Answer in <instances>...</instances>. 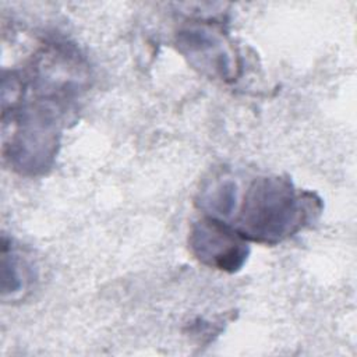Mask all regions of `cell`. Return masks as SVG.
<instances>
[{
  "label": "cell",
  "instance_id": "1",
  "mask_svg": "<svg viewBox=\"0 0 357 357\" xmlns=\"http://www.w3.org/2000/svg\"><path fill=\"white\" fill-rule=\"evenodd\" d=\"M300 197L283 178L255 180L244 198L238 229L241 237L273 241L291 234L303 222Z\"/></svg>",
  "mask_w": 357,
  "mask_h": 357
},
{
  "label": "cell",
  "instance_id": "2",
  "mask_svg": "<svg viewBox=\"0 0 357 357\" xmlns=\"http://www.w3.org/2000/svg\"><path fill=\"white\" fill-rule=\"evenodd\" d=\"M243 237L216 219H205L194 226L190 244L199 261L225 271L240 268L247 257Z\"/></svg>",
  "mask_w": 357,
  "mask_h": 357
}]
</instances>
